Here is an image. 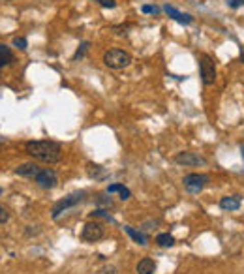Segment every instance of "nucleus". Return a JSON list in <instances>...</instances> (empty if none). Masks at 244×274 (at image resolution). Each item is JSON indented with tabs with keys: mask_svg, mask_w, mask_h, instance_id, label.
<instances>
[{
	"mask_svg": "<svg viewBox=\"0 0 244 274\" xmlns=\"http://www.w3.org/2000/svg\"><path fill=\"white\" fill-rule=\"evenodd\" d=\"M135 270H137V274H154V270H156L154 259H150V257H143L141 261L137 263Z\"/></svg>",
	"mask_w": 244,
	"mask_h": 274,
	"instance_id": "obj_11",
	"label": "nucleus"
},
{
	"mask_svg": "<svg viewBox=\"0 0 244 274\" xmlns=\"http://www.w3.org/2000/svg\"><path fill=\"white\" fill-rule=\"evenodd\" d=\"M0 194H2V188H0Z\"/></svg>",
	"mask_w": 244,
	"mask_h": 274,
	"instance_id": "obj_27",
	"label": "nucleus"
},
{
	"mask_svg": "<svg viewBox=\"0 0 244 274\" xmlns=\"http://www.w3.org/2000/svg\"><path fill=\"white\" fill-rule=\"evenodd\" d=\"M13 45L17 49H21V51H24V49L29 47V42H26L24 38H15V40H13Z\"/></svg>",
	"mask_w": 244,
	"mask_h": 274,
	"instance_id": "obj_20",
	"label": "nucleus"
},
{
	"mask_svg": "<svg viewBox=\"0 0 244 274\" xmlns=\"http://www.w3.org/2000/svg\"><path fill=\"white\" fill-rule=\"evenodd\" d=\"M175 161L180 163V166H188V167H196V166H205L207 160L201 158L196 152H180V154L175 156Z\"/></svg>",
	"mask_w": 244,
	"mask_h": 274,
	"instance_id": "obj_8",
	"label": "nucleus"
},
{
	"mask_svg": "<svg viewBox=\"0 0 244 274\" xmlns=\"http://www.w3.org/2000/svg\"><path fill=\"white\" fill-rule=\"evenodd\" d=\"M156 242H158V246H161V248H171V246L175 244V238H173V235H169V233H160V235L156 237Z\"/></svg>",
	"mask_w": 244,
	"mask_h": 274,
	"instance_id": "obj_16",
	"label": "nucleus"
},
{
	"mask_svg": "<svg viewBox=\"0 0 244 274\" xmlns=\"http://www.w3.org/2000/svg\"><path fill=\"white\" fill-rule=\"evenodd\" d=\"M124 231L128 233V235H130V237L133 238V240H135L137 244L145 246V244H147V242H149V237H147V235H143V233H141V231H135L133 227L124 226Z\"/></svg>",
	"mask_w": 244,
	"mask_h": 274,
	"instance_id": "obj_14",
	"label": "nucleus"
},
{
	"mask_svg": "<svg viewBox=\"0 0 244 274\" xmlns=\"http://www.w3.org/2000/svg\"><path fill=\"white\" fill-rule=\"evenodd\" d=\"M81 238H83L85 242H96V240H100V238H103V226L98 224V222H89V224H85Z\"/></svg>",
	"mask_w": 244,
	"mask_h": 274,
	"instance_id": "obj_7",
	"label": "nucleus"
},
{
	"mask_svg": "<svg viewBox=\"0 0 244 274\" xmlns=\"http://www.w3.org/2000/svg\"><path fill=\"white\" fill-rule=\"evenodd\" d=\"M107 194H120V199H130L131 191L122 184H111L107 188Z\"/></svg>",
	"mask_w": 244,
	"mask_h": 274,
	"instance_id": "obj_15",
	"label": "nucleus"
},
{
	"mask_svg": "<svg viewBox=\"0 0 244 274\" xmlns=\"http://www.w3.org/2000/svg\"><path fill=\"white\" fill-rule=\"evenodd\" d=\"M207 184H208V177L203 173H190L184 177V188L190 191V194L201 191Z\"/></svg>",
	"mask_w": 244,
	"mask_h": 274,
	"instance_id": "obj_5",
	"label": "nucleus"
},
{
	"mask_svg": "<svg viewBox=\"0 0 244 274\" xmlns=\"http://www.w3.org/2000/svg\"><path fill=\"white\" fill-rule=\"evenodd\" d=\"M103 64L111 70H122L131 64V54L122 51V49H109L103 54Z\"/></svg>",
	"mask_w": 244,
	"mask_h": 274,
	"instance_id": "obj_2",
	"label": "nucleus"
},
{
	"mask_svg": "<svg viewBox=\"0 0 244 274\" xmlns=\"http://www.w3.org/2000/svg\"><path fill=\"white\" fill-rule=\"evenodd\" d=\"M242 156H244V147H242Z\"/></svg>",
	"mask_w": 244,
	"mask_h": 274,
	"instance_id": "obj_26",
	"label": "nucleus"
},
{
	"mask_svg": "<svg viewBox=\"0 0 244 274\" xmlns=\"http://www.w3.org/2000/svg\"><path fill=\"white\" fill-rule=\"evenodd\" d=\"M226 4L233 10H237V8L244 6V0H226Z\"/></svg>",
	"mask_w": 244,
	"mask_h": 274,
	"instance_id": "obj_21",
	"label": "nucleus"
},
{
	"mask_svg": "<svg viewBox=\"0 0 244 274\" xmlns=\"http://www.w3.org/2000/svg\"><path fill=\"white\" fill-rule=\"evenodd\" d=\"M240 60L244 62V47H240Z\"/></svg>",
	"mask_w": 244,
	"mask_h": 274,
	"instance_id": "obj_25",
	"label": "nucleus"
},
{
	"mask_svg": "<svg viewBox=\"0 0 244 274\" xmlns=\"http://www.w3.org/2000/svg\"><path fill=\"white\" fill-rule=\"evenodd\" d=\"M15 60V57H13L12 49L6 47L4 43H0V70L4 68V66H10Z\"/></svg>",
	"mask_w": 244,
	"mask_h": 274,
	"instance_id": "obj_12",
	"label": "nucleus"
},
{
	"mask_svg": "<svg viewBox=\"0 0 244 274\" xmlns=\"http://www.w3.org/2000/svg\"><path fill=\"white\" fill-rule=\"evenodd\" d=\"M220 209L224 210H238L240 209V197L238 196H226L220 199Z\"/></svg>",
	"mask_w": 244,
	"mask_h": 274,
	"instance_id": "obj_10",
	"label": "nucleus"
},
{
	"mask_svg": "<svg viewBox=\"0 0 244 274\" xmlns=\"http://www.w3.org/2000/svg\"><path fill=\"white\" fill-rule=\"evenodd\" d=\"M141 10H143V13H160V10L156 6H143Z\"/></svg>",
	"mask_w": 244,
	"mask_h": 274,
	"instance_id": "obj_24",
	"label": "nucleus"
},
{
	"mask_svg": "<svg viewBox=\"0 0 244 274\" xmlns=\"http://www.w3.org/2000/svg\"><path fill=\"white\" fill-rule=\"evenodd\" d=\"M85 199V191H75V194H72V196L64 197V199H60L57 205L53 207V218L57 220L64 210H68L70 207H75L77 203H81Z\"/></svg>",
	"mask_w": 244,
	"mask_h": 274,
	"instance_id": "obj_4",
	"label": "nucleus"
},
{
	"mask_svg": "<svg viewBox=\"0 0 244 274\" xmlns=\"http://www.w3.org/2000/svg\"><path fill=\"white\" fill-rule=\"evenodd\" d=\"M94 2H98V4L103 6V8H115L117 6V2H115V0H94Z\"/></svg>",
	"mask_w": 244,
	"mask_h": 274,
	"instance_id": "obj_22",
	"label": "nucleus"
},
{
	"mask_svg": "<svg viewBox=\"0 0 244 274\" xmlns=\"http://www.w3.org/2000/svg\"><path fill=\"white\" fill-rule=\"evenodd\" d=\"M89 45H90L89 42H83V43H81V45H79V49H77V53L73 54V60L83 59L85 54H87V51H89Z\"/></svg>",
	"mask_w": 244,
	"mask_h": 274,
	"instance_id": "obj_18",
	"label": "nucleus"
},
{
	"mask_svg": "<svg viewBox=\"0 0 244 274\" xmlns=\"http://www.w3.org/2000/svg\"><path fill=\"white\" fill-rule=\"evenodd\" d=\"M24 150L34 160L45 161V163H57L62 158V147L55 141H29L24 145Z\"/></svg>",
	"mask_w": 244,
	"mask_h": 274,
	"instance_id": "obj_1",
	"label": "nucleus"
},
{
	"mask_svg": "<svg viewBox=\"0 0 244 274\" xmlns=\"http://www.w3.org/2000/svg\"><path fill=\"white\" fill-rule=\"evenodd\" d=\"M38 171H40L38 166L32 163V161H30V163H23V166H19L17 169H15V173L21 175V177H36Z\"/></svg>",
	"mask_w": 244,
	"mask_h": 274,
	"instance_id": "obj_13",
	"label": "nucleus"
},
{
	"mask_svg": "<svg viewBox=\"0 0 244 274\" xmlns=\"http://www.w3.org/2000/svg\"><path fill=\"white\" fill-rule=\"evenodd\" d=\"M90 216H92V218H103V220H107V222H111V224H115V220L113 218H111V216L109 214H105V212H103V210H94V212H90Z\"/></svg>",
	"mask_w": 244,
	"mask_h": 274,
	"instance_id": "obj_19",
	"label": "nucleus"
},
{
	"mask_svg": "<svg viewBox=\"0 0 244 274\" xmlns=\"http://www.w3.org/2000/svg\"><path fill=\"white\" fill-rule=\"evenodd\" d=\"M34 180H36V184L40 188H45V190H51V188L59 184V177H57L53 169H40Z\"/></svg>",
	"mask_w": 244,
	"mask_h": 274,
	"instance_id": "obj_6",
	"label": "nucleus"
},
{
	"mask_svg": "<svg viewBox=\"0 0 244 274\" xmlns=\"http://www.w3.org/2000/svg\"><path fill=\"white\" fill-rule=\"evenodd\" d=\"M89 175L90 177H94V179H101L103 177V167L101 166H96V163H89Z\"/></svg>",
	"mask_w": 244,
	"mask_h": 274,
	"instance_id": "obj_17",
	"label": "nucleus"
},
{
	"mask_svg": "<svg viewBox=\"0 0 244 274\" xmlns=\"http://www.w3.org/2000/svg\"><path fill=\"white\" fill-rule=\"evenodd\" d=\"M10 220V214H8V210L4 207H0V224H6Z\"/></svg>",
	"mask_w": 244,
	"mask_h": 274,
	"instance_id": "obj_23",
	"label": "nucleus"
},
{
	"mask_svg": "<svg viewBox=\"0 0 244 274\" xmlns=\"http://www.w3.org/2000/svg\"><path fill=\"white\" fill-rule=\"evenodd\" d=\"M164 12L169 15V17H173L175 21H179V23H182V24H190L192 21H194V17L192 15H188V13H180L179 10H175L173 6H164Z\"/></svg>",
	"mask_w": 244,
	"mask_h": 274,
	"instance_id": "obj_9",
	"label": "nucleus"
},
{
	"mask_svg": "<svg viewBox=\"0 0 244 274\" xmlns=\"http://www.w3.org/2000/svg\"><path fill=\"white\" fill-rule=\"evenodd\" d=\"M199 72H201V79L205 85H214L216 81V66L214 60L208 54H199Z\"/></svg>",
	"mask_w": 244,
	"mask_h": 274,
	"instance_id": "obj_3",
	"label": "nucleus"
}]
</instances>
